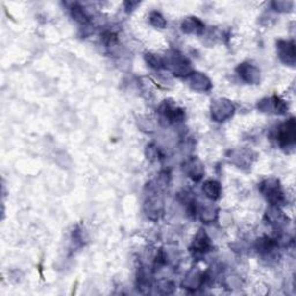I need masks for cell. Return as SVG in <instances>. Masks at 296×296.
Listing matches in <instances>:
<instances>
[{
    "label": "cell",
    "instance_id": "2e32d148",
    "mask_svg": "<svg viewBox=\"0 0 296 296\" xmlns=\"http://www.w3.org/2000/svg\"><path fill=\"white\" fill-rule=\"evenodd\" d=\"M146 60L147 63L149 64V66L154 67V69H162V67H165V62H163V59L159 56H156V54H152V53H148L146 56Z\"/></svg>",
    "mask_w": 296,
    "mask_h": 296
},
{
    "label": "cell",
    "instance_id": "4fadbf2b",
    "mask_svg": "<svg viewBox=\"0 0 296 296\" xmlns=\"http://www.w3.org/2000/svg\"><path fill=\"white\" fill-rule=\"evenodd\" d=\"M268 217L270 223L274 224L276 227L282 226V224L286 223V217L284 213L278 207H275V206H273L271 210L268 212Z\"/></svg>",
    "mask_w": 296,
    "mask_h": 296
},
{
    "label": "cell",
    "instance_id": "52a82bcc",
    "mask_svg": "<svg viewBox=\"0 0 296 296\" xmlns=\"http://www.w3.org/2000/svg\"><path fill=\"white\" fill-rule=\"evenodd\" d=\"M190 85L196 91H207V89L211 88V81L208 80V78L206 75H204L202 73H191L190 74V79H189Z\"/></svg>",
    "mask_w": 296,
    "mask_h": 296
},
{
    "label": "cell",
    "instance_id": "277c9868",
    "mask_svg": "<svg viewBox=\"0 0 296 296\" xmlns=\"http://www.w3.org/2000/svg\"><path fill=\"white\" fill-rule=\"evenodd\" d=\"M278 53L280 59L287 65L293 66L295 64V44L292 41H279Z\"/></svg>",
    "mask_w": 296,
    "mask_h": 296
},
{
    "label": "cell",
    "instance_id": "8992f818",
    "mask_svg": "<svg viewBox=\"0 0 296 296\" xmlns=\"http://www.w3.org/2000/svg\"><path fill=\"white\" fill-rule=\"evenodd\" d=\"M258 108L260 110L268 111L270 112H276V114H284L286 110V104L284 101H281L278 96H273V98H268L264 99L260 101Z\"/></svg>",
    "mask_w": 296,
    "mask_h": 296
},
{
    "label": "cell",
    "instance_id": "3957f363",
    "mask_svg": "<svg viewBox=\"0 0 296 296\" xmlns=\"http://www.w3.org/2000/svg\"><path fill=\"white\" fill-rule=\"evenodd\" d=\"M234 112V105L228 99H220L212 104V117L215 121L222 122L229 118Z\"/></svg>",
    "mask_w": 296,
    "mask_h": 296
},
{
    "label": "cell",
    "instance_id": "9c48e42d",
    "mask_svg": "<svg viewBox=\"0 0 296 296\" xmlns=\"http://www.w3.org/2000/svg\"><path fill=\"white\" fill-rule=\"evenodd\" d=\"M161 112H162L166 120H168L170 123H176V122L182 121L184 118V112L181 109L170 104L163 105L162 109H161Z\"/></svg>",
    "mask_w": 296,
    "mask_h": 296
},
{
    "label": "cell",
    "instance_id": "ba28073f",
    "mask_svg": "<svg viewBox=\"0 0 296 296\" xmlns=\"http://www.w3.org/2000/svg\"><path fill=\"white\" fill-rule=\"evenodd\" d=\"M184 172L188 173L191 178L198 181V179L201 178L202 173H204V167H202L200 161L192 159L185 163Z\"/></svg>",
    "mask_w": 296,
    "mask_h": 296
},
{
    "label": "cell",
    "instance_id": "30bf717a",
    "mask_svg": "<svg viewBox=\"0 0 296 296\" xmlns=\"http://www.w3.org/2000/svg\"><path fill=\"white\" fill-rule=\"evenodd\" d=\"M183 30L188 34H200L204 30L205 25L198 18H188L182 25Z\"/></svg>",
    "mask_w": 296,
    "mask_h": 296
},
{
    "label": "cell",
    "instance_id": "8fae6325",
    "mask_svg": "<svg viewBox=\"0 0 296 296\" xmlns=\"http://www.w3.org/2000/svg\"><path fill=\"white\" fill-rule=\"evenodd\" d=\"M208 247H210V239L204 230H199L194 241V251L202 253L206 252Z\"/></svg>",
    "mask_w": 296,
    "mask_h": 296
},
{
    "label": "cell",
    "instance_id": "6da1fadb",
    "mask_svg": "<svg viewBox=\"0 0 296 296\" xmlns=\"http://www.w3.org/2000/svg\"><path fill=\"white\" fill-rule=\"evenodd\" d=\"M260 191L265 196L268 201L271 202L272 206H278L285 200V196L281 190V186H280L279 182L274 178H270L264 181L260 184Z\"/></svg>",
    "mask_w": 296,
    "mask_h": 296
},
{
    "label": "cell",
    "instance_id": "5bb4252c",
    "mask_svg": "<svg viewBox=\"0 0 296 296\" xmlns=\"http://www.w3.org/2000/svg\"><path fill=\"white\" fill-rule=\"evenodd\" d=\"M276 246V243L274 241L269 239V237H264V239H260L257 241V250L260 253H269L271 252L272 250H274V247Z\"/></svg>",
    "mask_w": 296,
    "mask_h": 296
},
{
    "label": "cell",
    "instance_id": "7c38bea8",
    "mask_svg": "<svg viewBox=\"0 0 296 296\" xmlns=\"http://www.w3.org/2000/svg\"><path fill=\"white\" fill-rule=\"evenodd\" d=\"M202 190H204L206 196H207L210 199H212V200H215V199L220 197L221 186L218 182L207 181L204 184V186H202Z\"/></svg>",
    "mask_w": 296,
    "mask_h": 296
},
{
    "label": "cell",
    "instance_id": "5b68a950",
    "mask_svg": "<svg viewBox=\"0 0 296 296\" xmlns=\"http://www.w3.org/2000/svg\"><path fill=\"white\" fill-rule=\"evenodd\" d=\"M237 72H239L240 76L244 81L249 83H258L260 80V72L256 66L251 65V64H241L237 67Z\"/></svg>",
    "mask_w": 296,
    "mask_h": 296
},
{
    "label": "cell",
    "instance_id": "7a4b0ae2",
    "mask_svg": "<svg viewBox=\"0 0 296 296\" xmlns=\"http://www.w3.org/2000/svg\"><path fill=\"white\" fill-rule=\"evenodd\" d=\"M295 120L292 117L291 120L286 122L285 124H282L281 126L278 128V132H276V140H278V143L281 147H289L295 144Z\"/></svg>",
    "mask_w": 296,
    "mask_h": 296
},
{
    "label": "cell",
    "instance_id": "e0dca14e",
    "mask_svg": "<svg viewBox=\"0 0 296 296\" xmlns=\"http://www.w3.org/2000/svg\"><path fill=\"white\" fill-rule=\"evenodd\" d=\"M150 22L157 28H163L166 25V20L163 19L162 15L157 12L152 13V15H150Z\"/></svg>",
    "mask_w": 296,
    "mask_h": 296
},
{
    "label": "cell",
    "instance_id": "9a60e30c",
    "mask_svg": "<svg viewBox=\"0 0 296 296\" xmlns=\"http://www.w3.org/2000/svg\"><path fill=\"white\" fill-rule=\"evenodd\" d=\"M71 12H72V17L75 21L80 22V24H87L88 22V17H87L83 8L80 7V6H74Z\"/></svg>",
    "mask_w": 296,
    "mask_h": 296
}]
</instances>
